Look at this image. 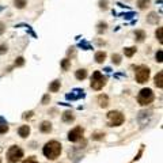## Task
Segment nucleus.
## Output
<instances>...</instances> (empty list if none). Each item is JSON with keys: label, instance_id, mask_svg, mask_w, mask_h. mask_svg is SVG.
I'll return each instance as SVG.
<instances>
[{"label": "nucleus", "instance_id": "obj_35", "mask_svg": "<svg viewBox=\"0 0 163 163\" xmlns=\"http://www.w3.org/2000/svg\"><path fill=\"white\" fill-rule=\"evenodd\" d=\"M73 49H75V48H69V50H68V56H73V55H75V50H73Z\"/></svg>", "mask_w": 163, "mask_h": 163}, {"label": "nucleus", "instance_id": "obj_22", "mask_svg": "<svg viewBox=\"0 0 163 163\" xmlns=\"http://www.w3.org/2000/svg\"><path fill=\"white\" fill-rule=\"evenodd\" d=\"M136 50H137L136 48H125L124 49V53H125L126 57H132L134 53H136Z\"/></svg>", "mask_w": 163, "mask_h": 163}, {"label": "nucleus", "instance_id": "obj_3", "mask_svg": "<svg viewBox=\"0 0 163 163\" xmlns=\"http://www.w3.org/2000/svg\"><path fill=\"white\" fill-rule=\"evenodd\" d=\"M106 82H108L106 76L102 75L99 71H95V72L92 73V76H91V83H90V86H91L92 90L99 91L101 88H103V86L106 84Z\"/></svg>", "mask_w": 163, "mask_h": 163}, {"label": "nucleus", "instance_id": "obj_24", "mask_svg": "<svg viewBox=\"0 0 163 163\" xmlns=\"http://www.w3.org/2000/svg\"><path fill=\"white\" fill-rule=\"evenodd\" d=\"M121 59L122 57L120 55H117V53H114V55H112V61L114 65H120L121 64Z\"/></svg>", "mask_w": 163, "mask_h": 163}, {"label": "nucleus", "instance_id": "obj_19", "mask_svg": "<svg viewBox=\"0 0 163 163\" xmlns=\"http://www.w3.org/2000/svg\"><path fill=\"white\" fill-rule=\"evenodd\" d=\"M63 121L64 122H71V121H73L75 120V117H73V114L71 113V112H65V113H63Z\"/></svg>", "mask_w": 163, "mask_h": 163}, {"label": "nucleus", "instance_id": "obj_10", "mask_svg": "<svg viewBox=\"0 0 163 163\" xmlns=\"http://www.w3.org/2000/svg\"><path fill=\"white\" fill-rule=\"evenodd\" d=\"M18 133H19L20 137L26 139L29 134H30V126H29V125H22V126H20V128L18 129Z\"/></svg>", "mask_w": 163, "mask_h": 163}, {"label": "nucleus", "instance_id": "obj_28", "mask_svg": "<svg viewBox=\"0 0 163 163\" xmlns=\"http://www.w3.org/2000/svg\"><path fill=\"white\" fill-rule=\"evenodd\" d=\"M108 4H109L108 0H101V2H99V7L102 8V10H108Z\"/></svg>", "mask_w": 163, "mask_h": 163}, {"label": "nucleus", "instance_id": "obj_33", "mask_svg": "<svg viewBox=\"0 0 163 163\" xmlns=\"http://www.w3.org/2000/svg\"><path fill=\"white\" fill-rule=\"evenodd\" d=\"M33 114H34V113H33V112L24 113V116H23V118H24V120H27V118H31V117H33Z\"/></svg>", "mask_w": 163, "mask_h": 163}, {"label": "nucleus", "instance_id": "obj_30", "mask_svg": "<svg viewBox=\"0 0 163 163\" xmlns=\"http://www.w3.org/2000/svg\"><path fill=\"white\" fill-rule=\"evenodd\" d=\"M49 101H50V97H49V94H46V95H44L42 101H41V103H42V105H48Z\"/></svg>", "mask_w": 163, "mask_h": 163}, {"label": "nucleus", "instance_id": "obj_8", "mask_svg": "<svg viewBox=\"0 0 163 163\" xmlns=\"http://www.w3.org/2000/svg\"><path fill=\"white\" fill-rule=\"evenodd\" d=\"M159 20H160V16L158 15V12H150L148 16H147V22L151 24H156Z\"/></svg>", "mask_w": 163, "mask_h": 163}, {"label": "nucleus", "instance_id": "obj_6", "mask_svg": "<svg viewBox=\"0 0 163 163\" xmlns=\"http://www.w3.org/2000/svg\"><path fill=\"white\" fill-rule=\"evenodd\" d=\"M108 121H109L110 126H120V125H122V122L125 121V117L121 112L113 110V112L108 113Z\"/></svg>", "mask_w": 163, "mask_h": 163}, {"label": "nucleus", "instance_id": "obj_2", "mask_svg": "<svg viewBox=\"0 0 163 163\" xmlns=\"http://www.w3.org/2000/svg\"><path fill=\"white\" fill-rule=\"evenodd\" d=\"M154 99H155V95H154V92L151 88L140 90V92H139V95H137V102L141 106H147V105L152 103Z\"/></svg>", "mask_w": 163, "mask_h": 163}, {"label": "nucleus", "instance_id": "obj_14", "mask_svg": "<svg viewBox=\"0 0 163 163\" xmlns=\"http://www.w3.org/2000/svg\"><path fill=\"white\" fill-rule=\"evenodd\" d=\"M145 39V33L143 30H136L134 31V41L136 42H144Z\"/></svg>", "mask_w": 163, "mask_h": 163}, {"label": "nucleus", "instance_id": "obj_16", "mask_svg": "<svg viewBox=\"0 0 163 163\" xmlns=\"http://www.w3.org/2000/svg\"><path fill=\"white\" fill-rule=\"evenodd\" d=\"M60 87H61L60 80H53L50 86H49V90H50V92H57L60 90Z\"/></svg>", "mask_w": 163, "mask_h": 163}, {"label": "nucleus", "instance_id": "obj_27", "mask_svg": "<svg viewBox=\"0 0 163 163\" xmlns=\"http://www.w3.org/2000/svg\"><path fill=\"white\" fill-rule=\"evenodd\" d=\"M22 65H24V59L23 57H18L15 60V67H22Z\"/></svg>", "mask_w": 163, "mask_h": 163}, {"label": "nucleus", "instance_id": "obj_1", "mask_svg": "<svg viewBox=\"0 0 163 163\" xmlns=\"http://www.w3.org/2000/svg\"><path fill=\"white\" fill-rule=\"evenodd\" d=\"M42 154L48 159L55 160V159L59 158L60 154H61V144H60L59 141H56V140L48 141L46 144L44 145V148H42Z\"/></svg>", "mask_w": 163, "mask_h": 163}, {"label": "nucleus", "instance_id": "obj_21", "mask_svg": "<svg viewBox=\"0 0 163 163\" xmlns=\"http://www.w3.org/2000/svg\"><path fill=\"white\" fill-rule=\"evenodd\" d=\"M0 121H2V124H0V134H3V133H7L8 132V125H7V122H4L3 121V118H0Z\"/></svg>", "mask_w": 163, "mask_h": 163}, {"label": "nucleus", "instance_id": "obj_26", "mask_svg": "<svg viewBox=\"0 0 163 163\" xmlns=\"http://www.w3.org/2000/svg\"><path fill=\"white\" fill-rule=\"evenodd\" d=\"M162 31H163L162 27H158L156 31H155V37H156V39L159 41V42H162Z\"/></svg>", "mask_w": 163, "mask_h": 163}, {"label": "nucleus", "instance_id": "obj_15", "mask_svg": "<svg viewBox=\"0 0 163 163\" xmlns=\"http://www.w3.org/2000/svg\"><path fill=\"white\" fill-rule=\"evenodd\" d=\"M105 60H106V52L99 50V52L95 53V61H97L98 64H102Z\"/></svg>", "mask_w": 163, "mask_h": 163}, {"label": "nucleus", "instance_id": "obj_9", "mask_svg": "<svg viewBox=\"0 0 163 163\" xmlns=\"http://www.w3.org/2000/svg\"><path fill=\"white\" fill-rule=\"evenodd\" d=\"M154 82H155V86H156L158 88H162L163 87V72L162 71H159L156 75H155Z\"/></svg>", "mask_w": 163, "mask_h": 163}, {"label": "nucleus", "instance_id": "obj_17", "mask_svg": "<svg viewBox=\"0 0 163 163\" xmlns=\"http://www.w3.org/2000/svg\"><path fill=\"white\" fill-rule=\"evenodd\" d=\"M14 6L18 8V10H23V8L27 6V0H14Z\"/></svg>", "mask_w": 163, "mask_h": 163}, {"label": "nucleus", "instance_id": "obj_13", "mask_svg": "<svg viewBox=\"0 0 163 163\" xmlns=\"http://www.w3.org/2000/svg\"><path fill=\"white\" fill-rule=\"evenodd\" d=\"M98 103H99V106L101 108H108L109 106V98H108V95H99L98 97Z\"/></svg>", "mask_w": 163, "mask_h": 163}, {"label": "nucleus", "instance_id": "obj_25", "mask_svg": "<svg viewBox=\"0 0 163 163\" xmlns=\"http://www.w3.org/2000/svg\"><path fill=\"white\" fill-rule=\"evenodd\" d=\"M155 59H156L158 63H162V61H163V50H162V49H159V50L156 52V55H155Z\"/></svg>", "mask_w": 163, "mask_h": 163}, {"label": "nucleus", "instance_id": "obj_29", "mask_svg": "<svg viewBox=\"0 0 163 163\" xmlns=\"http://www.w3.org/2000/svg\"><path fill=\"white\" fill-rule=\"evenodd\" d=\"M7 50H8V46L6 44H2L0 45V55H4V53H7Z\"/></svg>", "mask_w": 163, "mask_h": 163}, {"label": "nucleus", "instance_id": "obj_12", "mask_svg": "<svg viewBox=\"0 0 163 163\" xmlns=\"http://www.w3.org/2000/svg\"><path fill=\"white\" fill-rule=\"evenodd\" d=\"M75 77L77 80H84L86 77H87V69L84 68H79L77 71L75 72Z\"/></svg>", "mask_w": 163, "mask_h": 163}, {"label": "nucleus", "instance_id": "obj_4", "mask_svg": "<svg viewBox=\"0 0 163 163\" xmlns=\"http://www.w3.org/2000/svg\"><path fill=\"white\" fill-rule=\"evenodd\" d=\"M150 68L147 67V65H140V67H137L136 68V72H134V79H136L137 83H147L150 79Z\"/></svg>", "mask_w": 163, "mask_h": 163}, {"label": "nucleus", "instance_id": "obj_20", "mask_svg": "<svg viewBox=\"0 0 163 163\" xmlns=\"http://www.w3.org/2000/svg\"><path fill=\"white\" fill-rule=\"evenodd\" d=\"M106 29H108V23L106 22H99L97 24V33L98 34H102L103 31H106Z\"/></svg>", "mask_w": 163, "mask_h": 163}, {"label": "nucleus", "instance_id": "obj_34", "mask_svg": "<svg viewBox=\"0 0 163 163\" xmlns=\"http://www.w3.org/2000/svg\"><path fill=\"white\" fill-rule=\"evenodd\" d=\"M23 163H38V162H37L34 158H29V159H26V160H24Z\"/></svg>", "mask_w": 163, "mask_h": 163}, {"label": "nucleus", "instance_id": "obj_18", "mask_svg": "<svg viewBox=\"0 0 163 163\" xmlns=\"http://www.w3.org/2000/svg\"><path fill=\"white\" fill-rule=\"evenodd\" d=\"M150 4H151L150 0H137V7L140 8V10H145V8H148Z\"/></svg>", "mask_w": 163, "mask_h": 163}, {"label": "nucleus", "instance_id": "obj_11", "mask_svg": "<svg viewBox=\"0 0 163 163\" xmlns=\"http://www.w3.org/2000/svg\"><path fill=\"white\" fill-rule=\"evenodd\" d=\"M39 130L42 133H50L52 132V124L49 121H44L42 124L39 125Z\"/></svg>", "mask_w": 163, "mask_h": 163}, {"label": "nucleus", "instance_id": "obj_31", "mask_svg": "<svg viewBox=\"0 0 163 163\" xmlns=\"http://www.w3.org/2000/svg\"><path fill=\"white\" fill-rule=\"evenodd\" d=\"M103 136H105V134H102V133H95V134H92V139H94V140H101Z\"/></svg>", "mask_w": 163, "mask_h": 163}, {"label": "nucleus", "instance_id": "obj_32", "mask_svg": "<svg viewBox=\"0 0 163 163\" xmlns=\"http://www.w3.org/2000/svg\"><path fill=\"white\" fill-rule=\"evenodd\" d=\"M4 31H6V24H4L3 22H0V35H2Z\"/></svg>", "mask_w": 163, "mask_h": 163}, {"label": "nucleus", "instance_id": "obj_5", "mask_svg": "<svg viewBox=\"0 0 163 163\" xmlns=\"http://www.w3.org/2000/svg\"><path fill=\"white\" fill-rule=\"evenodd\" d=\"M23 158V150L18 145L10 147V150L7 151V160L10 163H16Z\"/></svg>", "mask_w": 163, "mask_h": 163}, {"label": "nucleus", "instance_id": "obj_7", "mask_svg": "<svg viewBox=\"0 0 163 163\" xmlns=\"http://www.w3.org/2000/svg\"><path fill=\"white\" fill-rule=\"evenodd\" d=\"M83 133H84V129L82 128V126H76V128H73L72 130H69L68 132V140L69 141H79L82 137H83Z\"/></svg>", "mask_w": 163, "mask_h": 163}, {"label": "nucleus", "instance_id": "obj_36", "mask_svg": "<svg viewBox=\"0 0 163 163\" xmlns=\"http://www.w3.org/2000/svg\"><path fill=\"white\" fill-rule=\"evenodd\" d=\"M0 163H2V159H0Z\"/></svg>", "mask_w": 163, "mask_h": 163}, {"label": "nucleus", "instance_id": "obj_23", "mask_svg": "<svg viewBox=\"0 0 163 163\" xmlns=\"http://www.w3.org/2000/svg\"><path fill=\"white\" fill-rule=\"evenodd\" d=\"M69 67H71V60L69 59H64L61 61V68H63V71H68Z\"/></svg>", "mask_w": 163, "mask_h": 163}]
</instances>
